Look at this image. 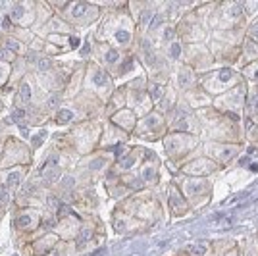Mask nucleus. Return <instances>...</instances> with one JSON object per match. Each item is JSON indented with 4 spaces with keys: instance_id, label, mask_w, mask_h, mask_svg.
<instances>
[{
    "instance_id": "nucleus-6",
    "label": "nucleus",
    "mask_w": 258,
    "mask_h": 256,
    "mask_svg": "<svg viewBox=\"0 0 258 256\" xmlns=\"http://www.w3.org/2000/svg\"><path fill=\"white\" fill-rule=\"evenodd\" d=\"M71 118V112H68V110H64V112L60 114V118H58V121H64V120H69Z\"/></svg>"
},
{
    "instance_id": "nucleus-2",
    "label": "nucleus",
    "mask_w": 258,
    "mask_h": 256,
    "mask_svg": "<svg viewBox=\"0 0 258 256\" xmlns=\"http://www.w3.org/2000/svg\"><path fill=\"white\" fill-rule=\"evenodd\" d=\"M21 177V171H16V173H10L8 175V187H18V181Z\"/></svg>"
},
{
    "instance_id": "nucleus-7",
    "label": "nucleus",
    "mask_w": 258,
    "mask_h": 256,
    "mask_svg": "<svg viewBox=\"0 0 258 256\" xmlns=\"http://www.w3.org/2000/svg\"><path fill=\"white\" fill-rule=\"evenodd\" d=\"M14 120H16V121L23 120V110H16V112H14Z\"/></svg>"
},
{
    "instance_id": "nucleus-3",
    "label": "nucleus",
    "mask_w": 258,
    "mask_h": 256,
    "mask_svg": "<svg viewBox=\"0 0 258 256\" xmlns=\"http://www.w3.org/2000/svg\"><path fill=\"white\" fill-rule=\"evenodd\" d=\"M8 193H6V189L4 187H0V206H6L8 204Z\"/></svg>"
},
{
    "instance_id": "nucleus-1",
    "label": "nucleus",
    "mask_w": 258,
    "mask_h": 256,
    "mask_svg": "<svg viewBox=\"0 0 258 256\" xmlns=\"http://www.w3.org/2000/svg\"><path fill=\"white\" fill-rule=\"evenodd\" d=\"M58 167H56V166H52V167H50V166H46L45 167V170H42V177H45V181H54L56 177H58Z\"/></svg>"
},
{
    "instance_id": "nucleus-5",
    "label": "nucleus",
    "mask_w": 258,
    "mask_h": 256,
    "mask_svg": "<svg viewBox=\"0 0 258 256\" xmlns=\"http://www.w3.org/2000/svg\"><path fill=\"white\" fill-rule=\"evenodd\" d=\"M50 65H52V62H50V60H46V58H42V60H39V68H41V69H48Z\"/></svg>"
},
{
    "instance_id": "nucleus-4",
    "label": "nucleus",
    "mask_w": 258,
    "mask_h": 256,
    "mask_svg": "<svg viewBox=\"0 0 258 256\" xmlns=\"http://www.w3.org/2000/svg\"><path fill=\"white\" fill-rule=\"evenodd\" d=\"M21 100H29V87H27V83H23V87H21V94H19Z\"/></svg>"
},
{
    "instance_id": "nucleus-8",
    "label": "nucleus",
    "mask_w": 258,
    "mask_h": 256,
    "mask_svg": "<svg viewBox=\"0 0 258 256\" xmlns=\"http://www.w3.org/2000/svg\"><path fill=\"white\" fill-rule=\"evenodd\" d=\"M179 54V48H177V45H171V56H177Z\"/></svg>"
}]
</instances>
